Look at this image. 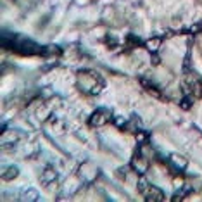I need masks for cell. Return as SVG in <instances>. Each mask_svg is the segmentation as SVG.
Wrapping results in <instances>:
<instances>
[{
	"label": "cell",
	"instance_id": "obj_1",
	"mask_svg": "<svg viewBox=\"0 0 202 202\" xmlns=\"http://www.w3.org/2000/svg\"><path fill=\"white\" fill-rule=\"evenodd\" d=\"M106 119H107V112H106V111H97V112L90 118V123H92L93 126H98V124H104Z\"/></svg>",
	"mask_w": 202,
	"mask_h": 202
},
{
	"label": "cell",
	"instance_id": "obj_2",
	"mask_svg": "<svg viewBox=\"0 0 202 202\" xmlns=\"http://www.w3.org/2000/svg\"><path fill=\"white\" fill-rule=\"evenodd\" d=\"M143 193H145V199H147V200H163V199H164V195L161 193L159 188H148V190H145Z\"/></svg>",
	"mask_w": 202,
	"mask_h": 202
},
{
	"label": "cell",
	"instance_id": "obj_3",
	"mask_svg": "<svg viewBox=\"0 0 202 202\" xmlns=\"http://www.w3.org/2000/svg\"><path fill=\"white\" fill-rule=\"evenodd\" d=\"M133 166H135V169H136L138 173H143V171L147 169V163H145V159H138V157H135V159H133Z\"/></svg>",
	"mask_w": 202,
	"mask_h": 202
},
{
	"label": "cell",
	"instance_id": "obj_4",
	"mask_svg": "<svg viewBox=\"0 0 202 202\" xmlns=\"http://www.w3.org/2000/svg\"><path fill=\"white\" fill-rule=\"evenodd\" d=\"M56 171H52V169H47L45 173H43V183L45 185H48V183H52V181H56Z\"/></svg>",
	"mask_w": 202,
	"mask_h": 202
},
{
	"label": "cell",
	"instance_id": "obj_5",
	"mask_svg": "<svg viewBox=\"0 0 202 202\" xmlns=\"http://www.w3.org/2000/svg\"><path fill=\"white\" fill-rule=\"evenodd\" d=\"M16 140H17V136H16V133H12V131L5 133V135L2 136V143H4V145H9V143H12V142H16Z\"/></svg>",
	"mask_w": 202,
	"mask_h": 202
},
{
	"label": "cell",
	"instance_id": "obj_6",
	"mask_svg": "<svg viewBox=\"0 0 202 202\" xmlns=\"http://www.w3.org/2000/svg\"><path fill=\"white\" fill-rule=\"evenodd\" d=\"M2 176H4L5 180H12L14 176H17V169H16V168H9V169L2 171Z\"/></svg>",
	"mask_w": 202,
	"mask_h": 202
},
{
	"label": "cell",
	"instance_id": "obj_7",
	"mask_svg": "<svg viewBox=\"0 0 202 202\" xmlns=\"http://www.w3.org/2000/svg\"><path fill=\"white\" fill-rule=\"evenodd\" d=\"M171 159L176 161V166H178V168H185V166H187V161L181 159V157H178V156H171Z\"/></svg>",
	"mask_w": 202,
	"mask_h": 202
},
{
	"label": "cell",
	"instance_id": "obj_8",
	"mask_svg": "<svg viewBox=\"0 0 202 202\" xmlns=\"http://www.w3.org/2000/svg\"><path fill=\"white\" fill-rule=\"evenodd\" d=\"M36 197H38V195H36L35 192H28V193L24 195V199H26V200H35Z\"/></svg>",
	"mask_w": 202,
	"mask_h": 202
}]
</instances>
